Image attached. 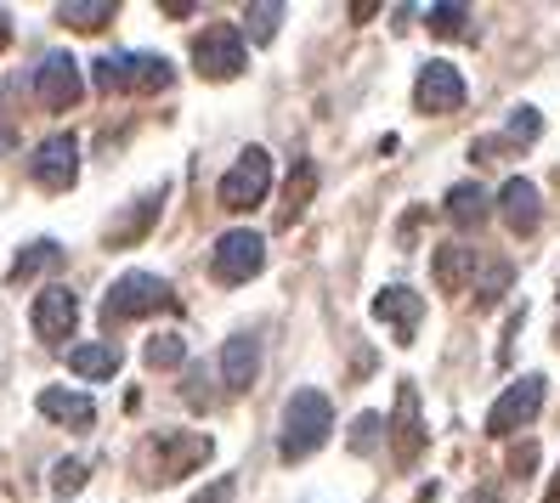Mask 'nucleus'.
<instances>
[{"instance_id": "nucleus-1", "label": "nucleus", "mask_w": 560, "mask_h": 503, "mask_svg": "<svg viewBox=\"0 0 560 503\" xmlns=\"http://www.w3.org/2000/svg\"><path fill=\"white\" fill-rule=\"evenodd\" d=\"M91 85L108 96H153L176 85V69L159 51H114L103 62H91Z\"/></svg>"}, {"instance_id": "nucleus-2", "label": "nucleus", "mask_w": 560, "mask_h": 503, "mask_svg": "<svg viewBox=\"0 0 560 503\" xmlns=\"http://www.w3.org/2000/svg\"><path fill=\"white\" fill-rule=\"evenodd\" d=\"M328 430H335V401L323 390H294L289 408H283V430H278V458L283 464L312 458L328 442Z\"/></svg>"}, {"instance_id": "nucleus-3", "label": "nucleus", "mask_w": 560, "mask_h": 503, "mask_svg": "<svg viewBox=\"0 0 560 503\" xmlns=\"http://www.w3.org/2000/svg\"><path fill=\"white\" fill-rule=\"evenodd\" d=\"M176 306H182V300H176V289L164 283V278H153V272H125V278H114V289L103 294V323L119 328V323L159 317V312H176Z\"/></svg>"}, {"instance_id": "nucleus-4", "label": "nucleus", "mask_w": 560, "mask_h": 503, "mask_svg": "<svg viewBox=\"0 0 560 503\" xmlns=\"http://www.w3.org/2000/svg\"><path fill=\"white\" fill-rule=\"evenodd\" d=\"M210 453H215V442L199 435V430H159L148 442V453H142V469H148L153 487H164V481H182L199 464H210Z\"/></svg>"}, {"instance_id": "nucleus-5", "label": "nucleus", "mask_w": 560, "mask_h": 503, "mask_svg": "<svg viewBox=\"0 0 560 503\" xmlns=\"http://www.w3.org/2000/svg\"><path fill=\"white\" fill-rule=\"evenodd\" d=\"M267 192H272V153L267 148H244L233 159V171L221 176L215 198H221V210H255V204H267Z\"/></svg>"}, {"instance_id": "nucleus-6", "label": "nucleus", "mask_w": 560, "mask_h": 503, "mask_svg": "<svg viewBox=\"0 0 560 503\" xmlns=\"http://www.w3.org/2000/svg\"><path fill=\"white\" fill-rule=\"evenodd\" d=\"M260 266H267V238L260 232H249V226H238V232H226V238H215V255H210V278L215 283H249V278H260Z\"/></svg>"}, {"instance_id": "nucleus-7", "label": "nucleus", "mask_w": 560, "mask_h": 503, "mask_svg": "<svg viewBox=\"0 0 560 503\" xmlns=\"http://www.w3.org/2000/svg\"><path fill=\"white\" fill-rule=\"evenodd\" d=\"M244 62H249V51H244V35L233 23H210L205 35L192 40V69L205 80H238Z\"/></svg>"}, {"instance_id": "nucleus-8", "label": "nucleus", "mask_w": 560, "mask_h": 503, "mask_svg": "<svg viewBox=\"0 0 560 503\" xmlns=\"http://www.w3.org/2000/svg\"><path fill=\"white\" fill-rule=\"evenodd\" d=\"M538 413H544V374H526V379H515L499 401H492V413H487V435H492V442H504V435L526 430Z\"/></svg>"}, {"instance_id": "nucleus-9", "label": "nucleus", "mask_w": 560, "mask_h": 503, "mask_svg": "<svg viewBox=\"0 0 560 503\" xmlns=\"http://www.w3.org/2000/svg\"><path fill=\"white\" fill-rule=\"evenodd\" d=\"M35 96L51 108V114H69L80 96H85V74H80V62L69 51H46L35 62Z\"/></svg>"}, {"instance_id": "nucleus-10", "label": "nucleus", "mask_w": 560, "mask_h": 503, "mask_svg": "<svg viewBox=\"0 0 560 503\" xmlns=\"http://www.w3.org/2000/svg\"><path fill=\"white\" fill-rule=\"evenodd\" d=\"M28 176H35V187H46V192H69L80 182V137H69V130L46 137L35 148V159H28Z\"/></svg>"}, {"instance_id": "nucleus-11", "label": "nucleus", "mask_w": 560, "mask_h": 503, "mask_svg": "<svg viewBox=\"0 0 560 503\" xmlns=\"http://www.w3.org/2000/svg\"><path fill=\"white\" fill-rule=\"evenodd\" d=\"M28 323H35V334L46 346H62L74 334V323H80V300H74V289H62V283H46L40 294H35V306H28Z\"/></svg>"}, {"instance_id": "nucleus-12", "label": "nucleus", "mask_w": 560, "mask_h": 503, "mask_svg": "<svg viewBox=\"0 0 560 503\" xmlns=\"http://www.w3.org/2000/svg\"><path fill=\"white\" fill-rule=\"evenodd\" d=\"M413 108L419 114H458L465 108V74L453 62H424L413 80Z\"/></svg>"}, {"instance_id": "nucleus-13", "label": "nucleus", "mask_w": 560, "mask_h": 503, "mask_svg": "<svg viewBox=\"0 0 560 503\" xmlns=\"http://www.w3.org/2000/svg\"><path fill=\"white\" fill-rule=\"evenodd\" d=\"M390 458H397L402 469L408 464H419V453H424V419H419V390L402 379L397 385V413H390Z\"/></svg>"}, {"instance_id": "nucleus-14", "label": "nucleus", "mask_w": 560, "mask_h": 503, "mask_svg": "<svg viewBox=\"0 0 560 503\" xmlns=\"http://www.w3.org/2000/svg\"><path fill=\"white\" fill-rule=\"evenodd\" d=\"M374 317L397 334V346H413V334H419V323H424V300H419L413 289H402V283H390V289L374 294Z\"/></svg>"}, {"instance_id": "nucleus-15", "label": "nucleus", "mask_w": 560, "mask_h": 503, "mask_svg": "<svg viewBox=\"0 0 560 503\" xmlns=\"http://www.w3.org/2000/svg\"><path fill=\"white\" fill-rule=\"evenodd\" d=\"M499 215H504V226L515 232V238H533L538 221H544L538 187L526 182V176H510V182H504V192H499Z\"/></svg>"}, {"instance_id": "nucleus-16", "label": "nucleus", "mask_w": 560, "mask_h": 503, "mask_svg": "<svg viewBox=\"0 0 560 503\" xmlns=\"http://www.w3.org/2000/svg\"><path fill=\"white\" fill-rule=\"evenodd\" d=\"M221 379H226L233 396H244L260 379V340L255 334H233V340L221 346Z\"/></svg>"}, {"instance_id": "nucleus-17", "label": "nucleus", "mask_w": 560, "mask_h": 503, "mask_svg": "<svg viewBox=\"0 0 560 503\" xmlns=\"http://www.w3.org/2000/svg\"><path fill=\"white\" fill-rule=\"evenodd\" d=\"M40 413L62 430H91L96 424V401L85 390H69V385H46L40 390Z\"/></svg>"}, {"instance_id": "nucleus-18", "label": "nucleus", "mask_w": 560, "mask_h": 503, "mask_svg": "<svg viewBox=\"0 0 560 503\" xmlns=\"http://www.w3.org/2000/svg\"><path fill=\"white\" fill-rule=\"evenodd\" d=\"M159 204H164V182H159L148 198H137V204H130V210L108 226V249H130L137 238H148V226L159 221Z\"/></svg>"}, {"instance_id": "nucleus-19", "label": "nucleus", "mask_w": 560, "mask_h": 503, "mask_svg": "<svg viewBox=\"0 0 560 503\" xmlns=\"http://www.w3.org/2000/svg\"><path fill=\"white\" fill-rule=\"evenodd\" d=\"M312 192H317V164H312V159H294V171H289V182H283L278 226H294V221H301L306 204H312Z\"/></svg>"}, {"instance_id": "nucleus-20", "label": "nucleus", "mask_w": 560, "mask_h": 503, "mask_svg": "<svg viewBox=\"0 0 560 503\" xmlns=\"http://www.w3.org/2000/svg\"><path fill=\"white\" fill-rule=\"evenodd\" d=\"M487 215H492V198H487V187H476V182H458V187H447V221H453L458 232H476Z\"/></svg>"}, {"instance_id": "nucleus-21", "label": "nucleus", "mask_w": 560, "mask_h": 503, "mask_svg": "<svg viewBox=\"0 0 560 503\" xmlns=\"http://www.w3.org/2000/svg\"><path fill=\"white\" fill-rule=\"evenodd\" d=\"M431 272H436V283H442L447 294H465L470 278H476V249H470V244H442L436 260H431Z\"/></svg>"}, {"instance_id": "nucleus-22", "label": "nucleus", "mask_w": 560, "mask_h": 503, "mask_svg": "<svg viewBox=\"0 0 560 503\" xmlns=\"http://www.w3.org/2000/svg\"><path fill=\"white\" fill-rule=\"evenodd\" d=\"M114 17H119L114 0H62V7H57V23L80 28V35H91V28H108Z\"/></svg>"}, {"instance_id": "nucleus-23", "label": "nucleus", "mask_w": 560, "mask_h": 503, "mask_svg": "<svg viewBox=\"0 0 560 503\" xmlns=\"http://www.w3.org/2000/svg\"><path fill=\"white\" fill-rule=\"evenodd\" d=\"M119 362H125L119 346H74V351H69V367H74L80 379H114Z\"/></svg>"}, {"instance_id": "nucleus-24", "label": "nucleus", "mask_w": 560, "mask_h": 503, "mask_svg": "<svg viewBox=\"0 0 560 503\" xmlns=\"http://www.w3.org/2000/svg\"><path fill=\"white\" fill-rule=\"evenodd\" d=\"M57 266H62V249L57 244H28L18 255V266H12V283H28L35 272H57Z\"/></svg>"}, {"instance_id": "nucleus-25", "label": "nucleus", "mask_w": 560, "mask_h": 503, "mask_svg": "<svg viewBox=\"0 0 560 503\" xmlns=\"http://www.w3.org/2000/svg\"><path fill=\"white\" fill-rule=\"evenodd\" d=\"M278 23H283V7H267V0H255V7H244V35H249L255 46H272Z\"/></svg>"}, {"instance_id": "nucleus-26", "label": "nucleus", "mask_w": 560, "mask_h": 503, "mask_svg": "<svg viewBox=\"0 0 560 503\" xmlns=\"http://www.w3.org/2000/svg\"><path fill=\"white\" fill-rule=\"evenodd\" d=\"M142 362L148 367H182L187 362V340L182 334H153V340L142 346Z\"/></svg>"}, {"instance_id": "nucleus-27", "label": "nucleus", "mask_w": 560, "mask_h": 503, "mask_svg": "<svg viewBox=\"0 0 560 503\" xmlns=\"http://www.w3.org/2000/svg\"><path fill=\"white\" fill-rule=\"evenodd\" d=\"M424 28H431L436 40H458L470 28V7H431L424 12Z\"/></svg>"}, {"instance_id": "nucleus-28", "label": "nucleus", "mask_w": 560, "mask_h": 503, "mask_svg": "<svg viewBox=\"0 0 560 503\" xmlns=\"http://www.w3.org/2000/svg\"><path fill=\"white\" fill-rule=\"evenodd\" d=\"M544 137V119H538V108H515L510 114V130H504V142H515V148H533Z\"/></svg>"}, {"instance_id": "nucleus-29", "label": "nucleus", "mask_w": 560, "mask_h": 503, "mask_svg": "<svg viewBox=\"0 0 560 503\" xmlns=\"http://www.w3.org/2000/svg\"><path fill=\"white\" fill-rule=\"evenodd\" d=\"M85 481H91V464H85V458H62V464L51 469V492H62V498H74Z\"/></svg>"}, {"instance_id": "nucleus-30", "label": "nucleus", "mask_w": 560, "mask_h": 503, "mask_svg": "<svg viewBox=\"0 0 560 503\" xmlns=\"http://www.w3.org/2000/svg\"><path fill=\"white\" fill-rule=\"evenodd\" d=\"M380 430H385L380 413H362V419L351 424V453H374V447H380Z\"/></svg>"}, {"instance_id": "nucleus-31", "label": "nucleus", "mask_w": 560, "mask_h": 503, "mask_svg": "<svg viewBox=\"0 0 560 503\" xmlns=\"http://www.w3.org/2000/svg\"><path fill=\"white\" fill-rule=\"evenodd\" d=\"M504 283H510V266H492V272H487V283L476 289V294H481V306H492V300H499V289H504Z\"/></svg>"}, {"instance_id": "nucleus-32", "label": "nucleus", "mask_w": 560, "mask_h": 503, "mask_svg": "<svg viewBox=\"0 0 560 503\" xmlns=\"http://www.w3.org/2000/svg\"><path fill=\"white\" fill-rule=\"evenodd\" d=\"M533 464H538V447H533V442H521V447L510 453V476H526Z\"/></svg>"}, {"instance_id": "nucleus-33", "label": "nucleus", "mask_w": 560, "mask_h": 503, "mask_svg": "<svg viewBox=\"0 0 560 503\" xmlns=\"http://www.w3.org/2000/svg\"><path fill=\"white\" fill-rule=\"evenodd\" d=\"M226 498H233V476H221V481H210L199 498H192V503H226Z\"/></svg>"}, {"instance_id": "nucleus-34", "label": "nucleus", "mask_w": 560, "mask_h": 503, "mask_svg": "<svg viewBox=\"0 0 560 503\" xmlns=\"http://www.w3.org/2000/svg\"><path fill=\"white\" fill-rule=\"evenodd\" d=\"M7 46H12V17L0 12V51H7Z\"/></svg>"}, {"instance_id": "nucleus-35", "label": "nucleus", "mask_w": 560, "mask_h": 503, "mask_svg": "<svg viewBox=\"0 0 560 503\" xmlns=\"http://www.w3.org/2000/svg\"><path fill=\"white\" fill-rule=\"evenodd\" d=\"M544 503H560V469H555V481L544 487Z\"/></svg>"}, {"instance_id": "nucleus-36", "label": "nucleus", "mask_w": 560, "mask_h": 503, "mask_svg": "<svg viewBox=\"0 0 560 503\" xmlns=\"http://www.w3.org/2000/svg\"><path fill=\"white\" fill-rule=\"evenodd\" d=\"M12 148V130H0V153H7Z\"/></svg>"}, {"instance_id": "nucleus-37", "label": "nucleus", "mask_w": 560, "mask_h": 503, "mask_svg": "<svg viewBox=\"0 0 560 503\" xmlns=\"http://www.w3.org/2000/svg\"><path fill=\"white\" fill-rule=\"evenodd\" d=\"M470 503H499V498H492V492H476V498H470Z\"/></svg>"}]
</instances>
